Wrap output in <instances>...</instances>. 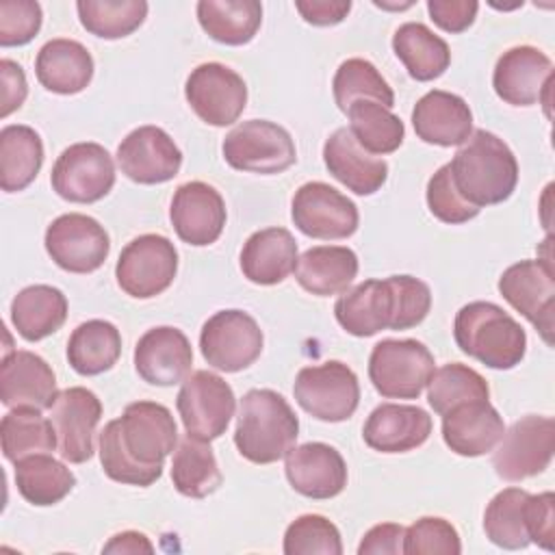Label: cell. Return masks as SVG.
Listing matches in <instances>:
<instances>
[{
    "instance_id": "obj_7",
    "label": "cell",
    "mask_w": 555,
    "mask_h": 555,
    "mask_svg": "<svg viewBox=\"0 0 555 555\" xmlns=\"http://www.w3.org/2000/svg\"><path fill=\"white\" fill-rule=\"evenodd\" d=\"M221 152L232 169L262 176L282 173L297 160L288 130L269 119L241 121L225 134Z\"/></svg>"
},
{
    "instance_id": "obj_32",
    "label": "cell",
    "mask_w": 555,
    "mask_h": 555,
    "mask_svg": "<svg viewBox=\"0 0 555 555\" xmlns=\"http://www.w3.org/2000/svg\"><path fill=\"white\" fill-rule=\"evenodd\" d=\"M67 319V297L50 284H33L22 288L11 301V321L17 334L37 343L56 330Z\"/></svg>"
},
{
    "instance_id": "obj_44",
    "label": "cell",
    "mask_w": 555,
    "mask_h": 555,
    "mask_svg": "<svg viewBox=\"0 0 555 555\" xmlns=\"http://www.w3.org/2000/svg\"><path fill=\"white\" fill-rule=\"evenodd\" d=\"M488 397L490 388L483 375L460 362H451L436 369L427 384V401L440 416L460 403Z\"/></svg>"
},
{
    "instance_id": "obj_39",
    "label": "cell",
    "mask_w": 555,
    "mask_h": 555,
    "mask_svg": "<svg viewBox=\"0 0 555 555\" xmlns=\"http://www.w3.org/2000/svg\"><path fill=\"white\" fill-rule=\"evenodd\" d=\"M0 440L4 457L13 464L26 455L50 453L59 444L52 421L35 408H11L0 421Z\"/></svg>"
},
{
    "instance_id": "obj_35",
    "label": "cell",
    "mask_w": 555,
    "mask_h": 555,
    "mask_svg": "<svg viewBox=\"0 0 555 555\" xmlns=\"http://www.w3.org/2000/svg\"><path fill=\"white\" fill-rule=\"evenodd\" d=\"M43 165V143L35 128L13 124L0 130V186L7 193L24 191Z\"/></svg>"
},
{
    "instance_id": "obj_21",
    "label": "cell",
    "mask_w": 555,
    "mask_h": 555,
    "mask_svg": "<svg viewBox=\"0 0 555 555\" xmlns=\"http://www.w3.org/2000/svg\"><path fill=\"white\" fill-rule=\"evenodd\" d=\"M169 219L180 241L204 247L215 243L225 225V202L221 193L202 182H184L176 189Z\"/></svg>"
},
{
    "instance_id": "obj_47",
    "label": "cell",
    "mask_w": 555,
    "mask_h": 555,
    "mask_svg": "<svg viewBox=\"0 0 555 555\" xmlns=\"http://www.w3.org/2000/svg\"><path fill=\"white\" fill-rule=\"evenodd\" d=\"M429 212L442 223H466L479 215V208L470 206L455 189L451 180L449 163L442 165L427 182Z\"/></svg>"
},
{
    "instance_id": "obj_5",
    "label": "cell",
    "mask_w": 555,
    "mask_h": 555,
    "mask_svg": "<svg viewBox=\"0 0 555 555\" xmlns=\"http://www.w3.org/2000/svg\"><path fill=\"white\" fill-rule=\"evenodd\" d=\"M453 338L466 356L496 371L514 369L527 351L522 325L492 301L462 306L453 321Z\"/></svg>"
},
{
    "instance_id": "obj_16",
    "label": "cell",
    "mask_w": 555,
    "mask_h": 555,
    "mask_svg": "<svg viewBox=\"0 0 555 555\" xmlns=\"http://www.w3.org/2000/svg\"><path fill=\"white\" fill-rule=\"evenodd\" d=\"M499 293L518 310L551 345L553 310H555V278L551 260H520L499 278Z\"/></svg>"
},
{
    "instance_id": "obj_26",
    "label": "cell",
    "mask_w": 555,
    "mask_h": 555,
    "mask_svg": "<svg viewBox=\"0 0 555 555\" xmlns=\"http://www.w3.org/2000/svg\"><path fill=\"white\" fill-rule=\"evenodd\" d=\"M327 171L356 195H373L388 178V163L369 154L349 128L334 130L323 145Z\"/></svg>"
},
{
    "instance_id": "obj_25",
    "label": "cell",
    "mask_w": 555,
    "mask_h": 555,
    "mask_svg": "<svg viewBox=\"0 0 555 555\" xmlns=\"http://www.w3.org/2000/svg\"><path fill=\"white\" fill-rule=\"evenodd\" d=\"M503 416L488 399H475L442 414L444 444L464 457L490 453L503 438Z\"/></svg>"
},
{
    "instance_id": "obj_20",
    "label": "cell",
    "mask_w": 555,
    "mask_h": 555,
    "mask_svg": "<svg viewBox=\"0 0 555 555\" xmlns=\"http://www.w3.org/2000/svg\"><path fill=\"white\" fill-rule=\"evenodd\" d=\"M102 418V403L95 392L72 386L59 392L52 405V425L59 438V453L72 464H82L93 455V436Z\"/></svg>"
},
{
    "instance_id": "obj_2",
    "label": "cell",
    "mask_w": 555,
    "mask_h": 555,
    "mask_svg": "<svg viewBox=\"0 0 555 555\" xmlns=\"http://www.w3.org/2000/svg\"><path fill=\"white\" fill-rule=\"evenodd\" d=\"M431 308L429 286L414 275L364 280L334 304L340 327L351 336H373L382 330H410L425 321Z\"/></svg>"
},
{
    "instance_id": "obj_18",
    "label": "cell",
    "mask_w": 555,
    "mask_h": 555,
    "mask_svg": "<svg viewBox=\"0 0 555 555\" xmlns=\"http://www.w3.org/2000/svg\"><path fill=\"white\" fill-rule=\"evenodd\" d=\"M117 165L137 184H160L178 176L182 152L158 126H139L121 139Z\"/></svg>"
},
{
    "instance_id": "obj_15",
    "label": "cell",
    "mask_w": 555,
    "mask_h": 555,
    "mask_svg": "<svg viewBox=\"0 0 555 555\" xmlns=\"http://www.w3.org/2000/svg\"><path fill=\"white\" fill-rule=\"evenodd\" d=\"M184 95L202 121L223 128L245 111L247 85L232 67L212 61L197 65L189 74Z\"/></svg>"
},
{
    "instance_id": "obj_43",
    "label": "cell",
    "mask_w": 555,
    "mask_h": 555,
    "mask_svg": "<svg viewBox=\"0 0 555 555\" xmlns=\"http://www.w3.org/2000/svg\"><path fill=\"white\" fill-rule=\"evenodd\" d=\"M76 9L80 24L102 39L128 37L147 15V2L143 0H80Z\"/></svg>"
},
{
    "instance_id": "obj_24",
    "label": "cell",
    "mask_w": 555,
    "mask_h": 555,
    "mask_svg": "<svg viewBox=\"0 0 555 555\" xmlns=\"http://www.w3.org/2000/svg\"><path fill=\"white\" fill-rule=\"evenodd\" d=\"M284 470L293 490L308 499H332L347 486V464L343 455L325 442L293 447L286 453Z\"/></svg>"
},
{
    "instance_id": "obj_40",
    "label": "cell",
    "mask_w": 555,
    "mask_h": 555,
    "mask_svg": "<svg viewBox=\"0 0 555 555\" xmlns=\"http://www.w3.org/2000/svg\"><path fill=\"white\" fill-rule=\"evenodd\" d=\"M349 132L373 156L392 154L405 137L403 121L375 100H358L347 108Z\"/></svg>"
},
{
    "instance_id": "obj_49",
    "label": "cell",
    "mask_w": 555,
    "mask_h": 555,
    "mask_svg": "<svg viewBox=\"0 0 555 555\" xmlns=\"http://www.w3.org/2000/svg\"><path fill=\"white\" fill-rule=\"evenodd\" d=\"M527 531L529 542L540 548H555V494H529L527 499Z\"/></svg>"
},
{
    "instance_id": "obj_53",
    "label": "cell",
    "mask_w": 555,
    "mask_h": 555,
    "mask_svg": "<svg viewBox=\"0 0 555 555\" xmlns=\"http://www.w3.org/2000/svg\"><path fill=\"white\" fill-rule=\"evenodd\" d=\"M295 9L312 26L340 24L351 11L349 0H297Z\"/></svg>"
},
{
    "instance_id": "obj_45",
    "label": "cell",
    "mask_w": 555,
    "mask_h": 555,
    "mask_svg": "<svg viewBox=\"0 0 555 555\" xmlns=\"http://www.w3.org/2000/svg\"><path fill=\"white\" fill-rule=\"evenodd\" d=\"M286 555H340L343 542L338 527L321 514L295 518L284 533Z\"/></svg>"
},
{
    "instance_id": "obj_48",
    "label": "cell",
    "mask_w": 555,
    "mask_h": 555,
    "mask_svg": "<svg viewBox=\"0 0 555 555\" xmlns=\"http://www.w3.org/2000/svg\"><path fill=\"white\" fill-rule=\"evenodd\" d=\"M41 7L35 0L0 2V46H24L41 28Z\"/></svg>"
},
{
    "instance_id": "obj_10",
    "label": "cell",
    "mask_w": 555,
    "mask_h": 555,
    "mask_svg": "<svg viewBox=\"0 0 555 555\" xmlns=\"http://www.w3.org/2000/svg\"><path fill=\"white\" fill-rule=\"evenodd\" d=\"M176 408L189 436L215 440L225 434L236 399L230 384L210 371H193L180 386Z\"/></svg>"
},
{
    "instance_id": "obj_13",
    "label": "cell",
    "mask_w": 555,
    "mask_h": 555,
    "mask_svg": "<svg viewBox=\"0 0 555 555\" xmlns=\"http://www.w3.org/2000/svg\"><path fill=\"white\" fill-rule=\"evenodd\" d=\"M555 451V421L551 416H522L516 421L492 455L496 475L505 481H522L542 473Z\"/></svg>"
},
{
    "instance_id": "obj_51",
    "label": "cell",
    "mask_w": 555,
    "mask_h": 555,
    "mask_svg": "<svg viewBox=\"0 0 555 555\" xmlns=\"http://www.w3.org/2000/svg\"><path fill=\"white\" fill-rule=\"evenodd\" d=\"M403 535L405 527L397 522L375 525L364 533L358 546V555H399L403 553Z\"/></svg>"
},
{
    "instance_id": "obj_9",
    "label": "cell",
    "mask_w": 555,
    "mask_h": 555,
    "mask_svg": "<svg viewBox=\"0 0 555 555\" xmlns=\"http://www.w3.org/2000/svg\"><path fill=\"white\" fill-rule=\"evenodd\" d=\"M178 271V251L163 234H141L119 254L115 278L119 288L137 299H150L167 291Z\"/></svg>"
},
{
    "instance_id": "obj_34",
    "label": "cell",
    "mask_w": 555,
    "mask_h": 555,
    "mask_svg": "<svg viewBox=\"0 0 555 555\" xmlns=\"http://www.w3.org/2000/svg\"><path fill=\"white\" fill-rule=\"evenodd\" d=\"M197 20L208 37L225 46L249 43L262 24L258 0H199Z\"/></svg>"
},
{
    "instance_id": "obj_8",
    "label": "cell",
    "mask_w": 555,
    "mask_h": 555,
    "mask_svg": "<svg viewBox=\"0 0 555 555\" xmlns=\"http://www.w3.org/2000/svg\"><path fill=\"white\" fill-rule=\"evenodd\" d=\"M295 401L325 423L347 421L360 403L358 375L338 360L299 369L293 384Z\"/></svg>"
},
{
    "instance_id": "obj_12",
    "label": "cell",
    "mask_w": 555,
    "mask_h": 555,
    "mask_svg": "<svg viewBox=\"0 0 555 555\" xmlns=\"http://www.w3.org/2000/svg\"><path fill=\"white\" fill-rule=\"evenodd\" d=\"M50 182L59 197L74 204H93L113 189L115 165L100 143H74L56 158Z\"/></svg>"
},
{
    "instance_id": "obj_31",
    "label": "cell",
    "mask_w": 555,
    "mask_h": 555,
    "mask_svg": "<svg viewBox=\"0 0 555 555\" xmlns=\"http://www.w3.org/2000/svg\"><path fill=\"white\" fill-rule=\"evenodd\" d=\"M358 275V256L343 245H319L297 258L295 280L312 295L330 297L345 293Z\"/></svg>"
},
{
    "instance_id": "obj_28",
    "label": "cell",
    "mask_w": 555,
    "mask_h": 555,
    "mask_svg": "<svg viewBox=\"0 0 555 555\" xmlns=\"http://www.w3.org/2000/svg\"><path fill=\"white\" fill-rule=\"evenodd\" d=\"M412 126L418 139L431 145H462L473 134V113L464 98L434 89L412 111Z\"/></svg>"
},
{
    "instance_id": "obj_37",
    "label": "cell",
    "mask_w": 555,
    "mask_h": 555,
    "mask_svg": "<svg viewBox=\"0 0 555 555\" xmlns=\"http://www.w3.org/2000/svg\"><path fill=\"white\" fill-rule=\"evenodd\" d=\"M15 486L28 503L46 507L65 499L76 486V477L52 455L35 453L15 462Z\"/></svg>"
},
{
    "instance_id": "obj_33",
    "label": "cell",
    "mask_w": 555,
    "mask_h": 555,
    "mask_svg": "<svg viewBox=\"0 0 555 555\" xmlns=\"http://www.w3.org/2000/svg\"><path fill=\"white\" fill-rule=\"evenodd\" d=\"M392 50L408 74L418 82L442 76L451 63L447 41L421 22L401 24L392 35Z\"/></svg>"
},
{
    "instance_id": "obj_22",
    "label": "cell",
    "mask_w": 555,
    "mask_h": 555,
    "mask_svg": "<svg viewBox=\"0 0 555 555\" xmlns=\"http://www.w3.org/2000/svg\"><path fill=\"white\" fill-rule=\"evenodd\" d=\"M59 397L52 366L33 351H11L0 364V401L7 408L52 410Z\"/></svg>"
},
{
    "instance_id": "obj_38",
    "label": "cell",
    "mask_w": 555,
    "mask_h": 555,
    "mask_svg": "<svg viewBox=\"0 0 555 555\" xmlns=\"http://www.w3.org/2000/svg\"><path fill=\"white\" fill-rule=\"evenodd\" d=\"M171 481L180 494L191 499H204L221 486L223 475L206 440L189 434L180 440L171 462Z\"/></svg>"
},
{
    "instance_id": "obj_14",
    "label": "cell",
    "mask_w": 555,
    "mask_h": 555,
    "mask_svg": "<svg viewBox=\"0 0 555 555\" xmlns=\"http://www.w3.org/2000/svg\"><path fill=\"white\" fill-rule=\"evenodd\" d=\"M293 223L310 238L338 241L358 230V206L325 182H306L293 195Z\"/></svg>"
},
{
    "instance_id": "obj_23",
    "label": "cell",
    "mask_w": 555,
    "mask_h": 555,
    "mask_svg": "<svg viewBox=\"0 0 555 555\" xmlns=\"http://www.w3.org/2000/svg\"><path fill=\"white\" fill-rule=\"evenodd\" d=\"M193 349L182 330L160 325L147 330L134 347V369L152 386H173L186 379Z\"/></svg>"
},
{
    "instance_id": "obj_4",
    "label": "cell",
    "mask_w": 555,
    "mask_h": 555,
    "mask_svg": "<svg viewBox=\"0 0 555 555\" xmlns=\"http://www.w3.org/2000/svg\"><path fill=\"white\" fill-rule=\"evenodd\" d=\"M299 418L288 401L269 388L247 390L238 405L234 444L254 464H273L293 449Z\"/></svg>"
},
{
    "instance_id": "obj_3",
    "label": "cell",
    "mask_w": 555,
    "mask_h": 555,
    "mask_svg": "<svg viewBox=\"0 0 555 555\" xmlns=\"http://www.w3.org/2000/svg\"><path fill=\"white\" fill-rule=\"evenodd\" d=\"M457 193L475 208L505 202L518 182V163L496 134L475 130L449 163Z\"/></svg>"
},
{
    "instance_id": "obj_46",
    "label": "cell",
    "mask_w": 555,
    "mask_h": 555,
    "mask_svg": "<svg viewBox=\"0 0 555 555\" xmlns=\"http://www.w3.org/2000/svg\"><path fill=\"white\" fill-rule=\"evenodd\" d=\"M462 551L455 527L438 516H423L405 529L403 553L408 555H457Z\"/></svg>"
},
{
    "instance_id": "obj_30",
    "label": "cell",
    "mask_w": 555,
    "mask_h": 555,
    "mask_svg": "<svg viewBox=\"0 0 555 555\" xmlns=\"http://www.w3.org/2000/svg\"><path fill=\"white\" fill-rule=\"evenodd\" d=\"M35 74L52 93H80L93 78V56L76 39H52L37 52Z\"/></svg>"
},
{
    "instance_id": "obj_36",
    "label": "cell",
    "mask_w": 555,
    "mask_h": 555,
    "mask_svg": "<svg viewBox=\"0 0 555 555\" xmlns=\"http://www.w3.org/2000/svg\"><path fill=\"white\" fill-rule=\"evenodd\" d=\"M121 334L104 319L80 323L67 340V362L78 375H100L119 360Z\"/></svg>"
},
{
    "instance_id": "obj_41",
    "label": "cell",
    "mask_w": 555,
    "mask_h": 555,
    "mask_svg": "<svg viewBox=\"0 0 555 555\" xmlns=\"http://www.w3.org/2000/svg\"><path fill=\"white\" fill-rule=\"evenodd\" d=\"M527 499L529 492L522 488H505L492 496L483 512V529L492 544L507 551L529 544Z\"/></svg>"
},
{
    "instance_id": "obj_19",
    "label": "cell",
    "mask_w": 555,
    "mask_h": 555,
    "mask_svg": "<svg viewBox=\"0 0 555 555\" xmlns=\"http://www.w3.org/2000/svg\"><path fill=\"white\" fill-rule=\"evenodd\" d=\"M553 82V61L533 46L505 50L492 74L496 95L512 106H531L546 102Z\"/></svg>"
},
{
    "instance_id": "obj_27",
    "label": "cell",
    "mask_w": 555,
    "mask_h": 555,
    "mask_svg": "<svg viewBox=\"0 0 555 555\" xmlns=\"http://www.w3.org/2000/svg\"><path fill=\"white\" fill-rule=\"evenodd\" d=\"M431 434V416L418 405L382 403L362 429L364 442L379 453H405L421 447Z\"/></svg>"
},
{
    "instance_id": "obj_11",
    "label": "cell",
    "mask_w": 555,
    "mask_h": 555,
    "mask_svg": "<svg viewBox=\"0 0 555 555\" xmlns=\"http://www.w3.org/2000/svg\"><path fill=\"white\" fill-rule=\"evenodd\" d=\"M262 343L260 325L243 310H219L199 332L204 360L225 373H236L254 364L262 353Z\"/></svg>"
},
{
    "instance_id": "obj_29",
    "label": "cell",
    "mask_w": 555,
    "mask_h": 555,
    "mask_svg": "<svg viewBox=\"0 0 555 555\" xmlns=\"http://www.w3.org/2000/svg\"><path fill=\"white\" fill-rule=\"evenodd\" d=\"M297 258V241L286 228H264L245 241L241 271L254 284L273 286L295 271Z\"/></svg>"
},
{
    "instance_id": "obj_1",
    "label": "cell",
    "mask_w": 555,
    "mask_h": 555,
    "mask_svg": "<svg viewBox=\"0 0 555 555\" xmlns=\"http://www.w3.org/2000/svg\"><path fill=\"white\" fill-rule=\"evenodd\" d=\"M178 442L176 421L163 403L134 401L100 431V462L113 481L152 486Z\"/></svg>"
},
{
    "instance_id": "obj_42",
    "label": "cell",
    "mask_w": 555,
    "mask_h": 555,
    "mask_svg": "<svg viewBox=\"0 0 555 555\" xmlns=\"http://www.w3.org/2000/svg\"><path fill=\"white\" fill-rule=\"evenodd\" d=\"M332 91L343 113H347V108L358 100H375L386 108L395 106V93L390 85L366 59L343 61L334 74Z\"/></svg>"
},
{
    "instance_id": "obj_54",
    "label": "cell",
    "mask_w": 555,
    "mask_h": 555,
    "mask_svg": "<svg viewBox=\"0 0 555 555\" xmlns=\"http://www.w3.org/2000/svg\"><path fill=\"white\" fill-rule=\"evenodd\" d=\"M152 553L154 546L150 540L139 531H124L111 538L108 544H104L102 553Z\"/></svg>"
},
{
    "instance_id": "obj_6",
    "label": "cell",
    "mask_w": 555,
    "mask_h": 555,
    "mask_svg": "<svg viewBox=\"0 0 555 555\" xmlns=\"http://www.w3.org/2000/svg\"><path fill=\"white\" fill-rule=\"evenodd\" d=\"M431 351L414 338H384L369 358V379L386 399H418L436 366Z\"/></svg>"
},
{
    "instance_id": "obj_52",
    "label": "cell",
    "mask_w": 555,
    "mask_h": 555,
    "mask_svg": "<svg viewBox=\"0 0 555 555\" xmlns=\"http://www.w3.org/2000/svg\"><path fill=\"white\" fill-rule=\"evenodd\" d=\"M0 76H2V117H9L13 111H17L24 104L28 95L26 74L20 63L11 59H2Z\"/></svg>"
},
{
    "instance_id": "obj_17",
    "label": "cell",
    "mask_w": 555,
    "mask_h": 555,
    "mask_svg": "<svg viewBox=\"0 0 555 555\" xmlns=\"http://www.w3.org/2000/svg\"><path fill=\"white\" fill-rule=\"evenodd\" d=\"M46 251L69 273H91L104 264L111 251V241L106 230L93 217L67 212L48 225Z\"/></svg>"
},
{
    "instance_id": "obj_50",
    "label": "cell",
    "mask_w": 555,
    "mask_h": 555,
    "mask_svg": "<svg viewBox=\"0 0 555 555\" xmlns=\"http://www.w3.org/2000/svg\"><path fill=\"white\" fill-rule=\"evenodd\" d=\"M475 0H429L427 11L434 24L447 33H464L477 17Z\"/></svg>"
}]
</instances>
